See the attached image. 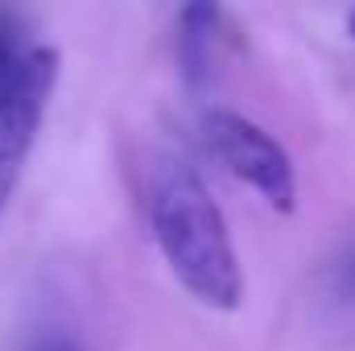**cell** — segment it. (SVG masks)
Wrapping results in <instances>:
<instances>
[{
  "instance_id": "6",
  "label": "cell",
  "mask_w": 355,
  "mask_h": 351,
  "mask_svg": "<svg viewBox=\"0 0 355 351\" xmlns=\"http://www.w3.org/2000/svg\"><path fill=\"white\" fill-rule=\"evenodd\" d=\"M29 351H79V348H75L67 335H50V339H37Z\"/></svg>"
},
{
  "instance_id": "4",
  "label": "cell",
  "mask_w": 355,
  "mask_h": 351,
  "mask_svg": "<svg viewBox=\"0 0 355 351\" xmlns=\"http://www.w3.org/2000/svg\"><path fill=\"white\" fill-rule=\"evenodd\" d=\"M219 25H223V12L211 4H186L178 12V71H182V83L190 91H202L211 79Z\"/></svg>"
},
{
  "instance_id": "3",
  "label": "cell",
  "mask_w": 355,
  "mask_h": 351,
  "mask_svg": "<svg viewBox=\"0 0 355 351\" xmlns=\"http://www.w3.org/2000/svg\"><path fill=\"white\" fill-rule=\"evenodd\" d=\"M54 83H58V50L37 46L25 58L21 75L0 95V215H4L21 174H25L33 145H37Z\"/></svg>"
},
{
  "instance_id": "5",
  "label": "cell",
  "mask_w": 355,
  "mask_h": 351,
  "mask_svg": "<svg viewBox=\"0 0 355 351\" xmlns=\"http://www.w3.org/2000/svg\"><path fill=\"white\" fill-rule=\"evenodd\" d=\"M33 50H37V46L29 42L25 17L12 12V8H0V95H4L8 83L21 75V67H25V58H29Z\"/></svg>"
},
{
  "instance_id": "1",
  "label": "cell",
  "mask_w": 355,
  "mask_h": 351,
  "mask_svg": "<svg viewBox=\"0 0 355 351\" xmlns=\"http://www.w3.org/2000/svg\"><path fill=\"white\" fill-rule=\"evenodd\" d=\"M145 211L153 240L174 281L207 310L232 314L244 306V268L236 257L227 219L211 198L202 174L178 157L157 153L145 178Z\"/></svg>"
},
{
  "instance_id": "8",
  "label": "cell",
  "mask_w": 355,
  "mask_h": 351,
  "mask_svg": "<svg viewBox=\"0 0 355 351\" xmlns=\"http://www.w3.org/2000/svg\"><path fill=\"white\" fill-rule=\"evenodd\" d=\"M347 25H352V33H355V12H352V17H347Z\"/></svg>"
},
{
  "instance_id": "7",
  "label": "cell",
  "mask_w": 355,
  "mask_h": 351,
  "mask_svg": "<svg viewBox=\"0 0 355 351\" xmlns=\"http://www.w3.org/2000/svg\"><path fill=\"white\" fill-rule=\"evenodd\" d=\"M339 285H343V289H347V293L355 298V257H347L343 273H339Z\"/></svg>"
},
{
  "instance_id": "2",
  "label": "cell",
  "mask_w": 355,
  "mask_h": 351,
  "mask_svg": "<svg viewBox=\"0 0 355 351\" xmlns=\"http://www.w3.org/2000/svg\"><path fill=\"white\" fill-rule=\"evenodd\" d=\"M198 132H202L207 153L236 182H244L257 198H265L277 215H293L297 174L277 137H268L257 120H248L232 108H207Z\"/></svg>"
}]
</instances>
